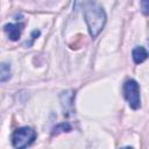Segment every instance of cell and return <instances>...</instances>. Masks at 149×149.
<instances>
[{
	"mask_svg": "<svg viewBox=\"0 0 149 149\" xmlns=\"http://www.w3.org/2000/svg\"><path fill=\"white\" fill-rule=\"evenodd\" d=\"M132 56H133V61L135 62V64H140V63L144 62L149 57V54L146 50V48L140 45V47H136V48L133 49Z\"/></svg>",
	"mask_w": 149,
	"mask_h": 149,
	"instance_id": "5b68a950",
	"label": "cell"
},
{
	"mask_svg": "<svg viewBox=\"0 0 149 149\" xmlns=\"http://www.w3.org/2000/svg\"><path fill=\"white\" fill-rule=\"evenodd\" d=\"M3 30L12 41H16L20 38L23 30V23H7L3 27Z\"/></svg>",
	"mask_w": 149,
	"mask_h": 149,
	"instance_id": "277c9868",
	"label": "cell"
},
{
	"mask_svg": "<svg viewBox=\"0 0 149 149\" xmlns=\"http://www.w3.org/2000/svg\"><path fill=\"white\" fill-rule=\"evenodd\" d=\"M71 130V126L66 122H64V123H59L58 126H56L55 128H54V132H52V134L55 135V134H58V133H61V132H70Z\"/></svg>",
	"mask_w": 149,
	"mask_h": 149,
	"instance_id": "52a82bcc",
	"label": "cell"
},
{
	"mask_svg": "<svg viewBox=\"0 0 149 149\" xmlns=\"http://www.w3.org/2000/svg\"><path fill=\"white\" fill-rule=\"evenodd\" d=\"M141 12L144 15H149V0H141Z\"/></svg>",
	"mask_w": 149,
	"mask_h": 149,
	"instance_id": "ba28073f",
	"label": "cell"
},
{
	"mask_svg": "<svg viewBox=\"0 0 149 149\" xmlns=\"http://www.w3.org/2000/svg\"><path fill=\"white\" fill-rule=\"evenodd\" d=\"M73 8L76 10H83L88 33L92 38H95L106 23L104 8L95 0H74Z\"/></svg>",
	"mask_w": 149,
	"mask_h": 149,
	"instance_id": "6da1fadb",
	"label": "cell"
},
{
	"mask_svg": "<svg viewBox=\"0 0 149 149\" xmlns=\"http://www.w3.org/2000/svg\"><path fill=\"white\" fill-rule=\"evenodd\" d=\"M0 80L1 83H5L6 80H8L10 78V65L7 63H2L1 64V70H0Z\"/></svg>",
	"mask_w": 149,
	"mask_h": 149,
	"instance_id": "8992f818",
	"label": "cell"
},
{
	"mask_svg": "<svg viewBox=\"0 0 149 149\" xmlns=\"http://www.w3.org/2000/svg\"><path fill=\"white\" fill-rule=\"evenodd\" d=\"M123 97L127 100L128 105L133 109H139L141 107V97H140V85L134 79H128L125 81L123 87Z\"/></svg>",
	"mask_w": 149,
	"mask_h": 149,
	"instance_id": "3957f363",
	"label": "cell"
},
{
	"mask_svg": "<svg viewBox=\"0 0 149 149\" xmlns=\"http://www.w3.org/2000/svg\"><path fill=\"white\" fill-rule=\"evenodd\" d=\"M36 139V132L31 127H20L12 134V144L14 148L23 149L30 146Z\"/></svg>",
	"mask_w": 149,
	"mask_h": 149,
	"instance_id": "7a4b0ae2",
	"label": "cell"
}]
</instances>
